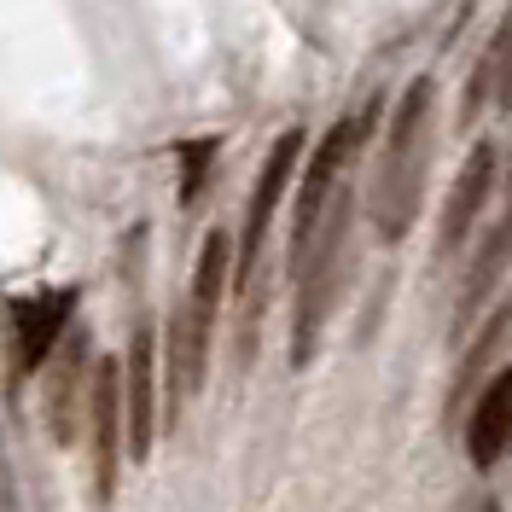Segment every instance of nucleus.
Masks as SVG:
<instances>
[{
	"label": "nucleus",
	"instance_id": "9",
	"mask_svg": "<svg viewBox=\"0 0 512 512\" xmlns=\"http://www.w3.org/2000/svg\"><path fill=\"white\" fill-rule=\"evenodd\" d=\"M152 326L134 332V350H128V460H146L152 454V431H158V408H152Z\"/></svg>",
	"mask_w": 512,
	"mask_h": 512
},
{
	"label": "nucleus",
	"instance_id": "6",
	"mask_svg": "<svg viewBox=\"0 0 512 512\" xmlns=\"http://www.w3.org/2000/svg\"><path fill=\"white\" fill-rule=\"evenodd\" d=\"M123 367L105 355L94 367V390H88V419H94V489L99 501L117 495V466H123Z\"/></svg>",
	"mask_w": 512,
	"mask_h": 512
},
{
	"label": "nucleus",
	"instance_id": "8",
	"mask_svg": "<svg viewBox=\"0 0 512 512\" xmlns=\"http://www.w3.org/2000/svg\"><path fill=\"white\" fill-rule=\"evenodd\" d=\"M512 448V367L501 379L483 384L478 408H472V425H466V454L472 466H495Z\"/></svg>",
	"mask_w": 512,
	"mask_h": 512
},
{
	"label": "nucleus",
	"instance_id": "2",
	"mask_svg": "<svg viewBox=\"0 0 512 512\" xmlns=\"http://www.w3.org/2000/svg\"><path fill=\"white\" fill-rule=\"evenodd\" d=\"M227 268H233V245H227V233H210V239H204V251H198V274H192L187 315H181L175 344H169V419H175V402L192 396V390L204 384L210 326H216V303H222Z\"/></svg>",
	"mask_w": 512,
	"mask_h": 512
},
{
	"label": "nucleus",
	"instance_id": "5",
	"mask_svg": "<svg viewBox=\"0 0 512 512\" xmlns=\"http://www.w3.org/2000/svg\"><path fill=\"white\" fill-rule=\"evenodd\" d=\"M297 158H303V128H286V134L274 140L268 163H262V175H256L251 204H245V227H239V280H251L256 256H262V239H268V216H274V204L286 198Z\"/></svg>",
	"mask_w": 512,
	"mask_h": 512
},
{
	"label": "nucleus",
	"instance_id": "7",
	"mask_svg": "<svg viewBox=\"0 0 512 512\" xmlns=\"http://www.w3.org/2000/svg\"><path fill=\"white\" fill-rule=\"evenodd\" d=\"M70 309H76V291H41L30 303H18V367L35 373L47 367L53 350H64V326H70Z\"/></svg>",
	"mask_w": 512,
	"mask_h": 512
},
{
	"label": "nucleus",
	"instance_id": "13",
	"mask_svg": "<svg viewBox=\"0 0 512 512\" xmlns=\"http://www.w3.org/2000/svg\"><path fill=\"white\" fill-rule=\"evenodd\" d=\"M495 59H507V88H501V94H512V24H507V35H501V47H495Z\"/></svg>",
	"mask_w": 512,
	"mask_h": 512
},
{
	"label": "nucleus",
	"instance_id": "1",
	"mask_svg": "<svg viewBox=\"0 0 512 512\" xmlns=\"http://www.w3.org/2000/svg\"><path fill=\"white\" fill-rule=\"evenodd\" d=\"M425 111H431V82H414L390 140H384L379 158V187H373V222L384 239H402V227L414 222L419 210V169H425Z\"/></svg>",
	"mask_w": 512,
	"mask_h": 512
},
{
	"label": "nucleus",
	"instance_id": "10",
	"mask_svg": "<svg viewBox=\"0 0 512 512\" xmlns=\"http://www.w3.org/2000/svg\"><path fill=\"white\" fill-rule=\"evenodd\" d=\"M53 384H47V425L53 443H76V408H82V361H88V338H64V350L53 355Z\"/></svg>",
	"mask_w": 512,
	"mask_h": 512
},
{
	"label": "nucleus",
	"instance_id": "4",
	"mask_svg": "<svg viewBox=\"0 0 512 512\" xmlns=\"http://www.w3.org/2000/svg\"><path fill=\"white\" fill-rule=\"evenodd\" d=\"M373 117H379V105H361V117H344V123H338L332 134H326V140H320L315 163H309V175H303L297 216H291V251H297V262H303V251H309V239L320 233L326 210L338 204V198H332V187H338V169H344V163H350V152L361 146V140H367Z\"/></svg>",
	"mask_w": 512,
	"mask_h": 512
},
{
	"label": "nucleus",
	"instance_id": "3",
	"mask_svg": "<svg viewBox=\"0 0 512 512\" xmlns=\"http://www.w3.org/2000/svg\"><path fill=\"white\" fill-rule=\"evenodd\" d=\"M344 222H350V198H338L326 210V222L315 233V256H303V291H297V320H291V361L309 367L320 338V320L332 309V291H338V245H344Z\"/></svg>",
	"mask_w": 512,
	"mask_h": 512
},
{
	"label": "nucleus",
	"instance_id": "12",
	"mask_svg": "<svg viewBox=\"0 0 512 512\" xmlns=\"http://www.w3.org/2000/svg\"><path fill=\"white\" fill-rule=\"evenodd\" d=\"M181 158H187V181H181V198H198V187H204V163L216 158V140H198V146H187V152H181Z\"/></svg>",
	"mask_w": 512,
	"mask_h": 512
},
{
	"label": "nucleus",
	"instance_id": "11",
	"mask_svg": "<svg viewBox=\"0 0 512 512\" xmlns=\"http://www.w3.org/2000/svg\"><path fill=\"white\" fill-rule=\"evenodd\" d=\"M489 169H495V152L478 146L466 158V169L454 175V192H448V204H443V245H460L472 233V216H478V204L489 198Z\"/></svg>",
	"mask_w": 512,
	"mask_h": 512
}]
</instances>
